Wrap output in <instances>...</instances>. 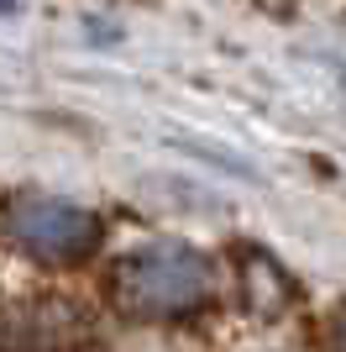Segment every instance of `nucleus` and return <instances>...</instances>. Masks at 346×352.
Segmentation results:
<instances>
[{
  "label": "nucleus",
  "mask_w": 346,
  "mask_h": 352,
  "mask_svg": "<svg viewBox=\"0 0 346 352\" xmlns=\"http://www.w3.org/2000/svg\"><path fill=\"white\" fill-rule=\"evenodd\" d=\"M210 289V258H200L194 248H147L115 268V305L131 316H184L200 310Z\"/></svg>",
  "instance_id": "obj_1"
},
{
  "label": "nucleus",
  "mask_w": 346,
  "mask_h": 352,
  "mask_svg": "<svg viewBox=\"0 0 346 352\" xmlns=\"http://www.w3.org/2000/svg\"><path fill=\"white\" fill-rule=\"evenodd\" d=\"M5 236L37 263H79L100 242V221L84 206H69V200L21 195L5 206Z\"/></svg>",
  "instance_id": "obj_2"
},
{
  "label": "nucleus",
  "mask_w": 346,
  "mask_h": 352,
  "mask_svg": "<svg viewBox=\"0 0 346 352\" xmlns=\"http://www.w3.org/2000/svg\"><path fill=\"white\" fill-rule=\"evenodd\" d=\"M325 352H346V305L331 316V326H325Z\"/></svg>",
  "instance_id": "obj_3"
}]
</instances>
